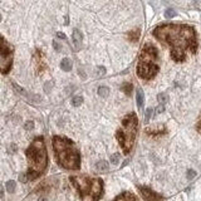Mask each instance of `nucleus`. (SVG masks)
Returning <instances> with one entry per match:
<instances>
[{
  "instance_id": "nucleus-14",
  "label": "nucleus",
  "mask_w": 201,
  "mask_h": 201,
  "mask_svg": "<svg viewBox=\"0 0 201 201\" xmlns=\"http://www.w3.org/2000/svg\"><path fill=\"white\" fill-rule=\"evenodd\" d=\"M72 65H73V63H72V60H70L69 58H64V59L60 62V68H62L64 72H69V70L72 69Z\"/></svg>"
},
{
  "instance_id": "nucleus-15",
  "label": "nucleus",
  "mask_w": 201,
  "mask_h": 201,
  "mask_svg": "<svg viewBox=\"0 0 201 201\" xmlns=\"http://www.w3.org/2000/svg\"><path fill=\"white\" fill-rule=\"evenodd\" d=\"M95 168L99 172H107L108 171V163L107 161H99L95 163Z\"/></svg>"
},
{
  "instance_id": "nucleus-5",
  "label": "nucleus",
  "mask_w": 201,
  "mask_h": 201,
  "mask_svg": "<svg viewBox=\"0 0 201 201\" xmlns=\"http://www.w3.org/2000/svg\"><path fill=\"white\" fill-rule=\"evenodd\" d=\"M158 52L152 43H146L140 53L137 63V75L141 79L150 80L158 73Z\"/></svg>"
},
{
  "instance_id": "nucleus-31",
  "label": "nucleus",
  "mask_w": 201,
  "mask_h": 201,
  "mask_svg": "<svg viewBox=\"0 0 201 201\" xmlns=\"http://www.w3.org/2000/svg\"><path fill=\"white\" fill-rule=\"evenodd\" d=\"M196 130H197L198 133H201V117L198 118V121H197V123H196Z\"/></svg>"
},
{
  "instance_id": "nucleus-26",
  "label": "nucleus",
  "mask_w": 201,
  "mask_h": 201,
  "mask_svg": "<svg viewBox=\"0 0 201 201\" xmlns=\"http://www.w3.org/2000/svg\"><path fill=\"white\" fill-rule=\"evenodd\" d=\"M105 73H106L105 67H97V74H98V75H103Z\"/></svg>"
},
{
  "instance_id": "nucleus-34",
  "label": "nucleus",
  "mask_w": 201,
  "mask_h": 201,
  "mask_svg": "<svg viewBox=\"0 0 201 201\" xmlns=\"http://www.w3.org/2000/svg\"><path fill=\"white\" fill-rule=\"evenodd\" d=\"M0 22H2V15H0Z\"/></svg>"
},
{
  "instance_id": "nucleus-33",
  "label": "nucleus",
  "mask_w": 201,
  "mask_h": 201,
  "mask_svg": "<svg viewBox=\"0 0 201 201\" xmlns=\"http://www.w3.org/2000/svg\"><path fill=\"white\" fill-rule=\"evenodd\" d=\"M4 196V187H3V185L0 183V198H2Z\"/></svg>"
},
{
  "instance_id": "nucleus-8",
  "label": "nucleus",
  "mask_w": 201,
  "mask_h": 201,
  "mask_svg": "<svg viewBox=\"0 0 201 201\" xmlns=\"http://www.w3.org/2000/svg\"><path fill=\"white\" fill-rule=\"evenodd\" d=\"M138 191L145 201H163L165 200L162 195L155 192L153 190H151L147 186H138Z\"/></svg>"
},
{
  "instance_id": "nucleus-25",
  "label": "nucleus",
  "mask_w": 201,
  "mask_h": 201,
  "mask_svg": "<svg viewBox=\"0 0 201 201\" xmlns=\"http://www.w3.org/2000/svg\"><path fill=\"white\" fill-rule=\"evenodd\" d=\"M195 176H196V172H195L193 170H188V171H187V178H188V180H192Z\"/></svg>"
},
{
  "instance_id": "nucleus-19",
  "label": "nucleus",
  "mask_w": 201,
  "mask_h": 201,
  "mask_svg": "<svg viewBox=\"0 0 201 201\" xmlns=\"http://www.w3.org/2000/svg\"><path fill=\"white\" fill-rule=\"evenodd\" d=\"M5 187H7V191H8L9 193H13V192L15 191V187H17V183H15V181H13V180H10V181H8V182H7V185H5Z\"/></svg>"
},
{
  "instance_id": "nucleus-6",
  "label": "nucleus",
  "mask_w": 201,
  "mask_h": 201,
  "mask_svg": "<svg viewBox=\"0 0 201 201\" xmlns=\"http://www.w3.org/2000/svg\"><path fill=\"white\" fill-rule=\"evenodd\" d=\"M137 127H138V120L136 113H128L123 117L121 126L116 131V138L123 151L125 155H128L136 142L137 136Z\"/></svg>"
},
{
  "instance_id": "nucleus-18",
  "label": "nucleus",
  "mask_w": 201,
  "mask_h": 201,
  "mask_svg": "<svg viewBox=\"0 0 201 201\" xmlns=\"http://www.w3.org/2000/svg\"><path fill=\"white\" fill-rule=\"evenodd\" d=\"M82 103H83V97L75 95V97L72 98V106H73V107H79Z\"/></svg>"
},
{
  "instance_id": "nucleus-20",
  "label": "nucleus",
  "mask_w": 201,
  "mask_h": 201,
  "mask_svg": "<svg viewBox=\"0 0 201 201\" xmlns=\"http://www.w3.org/2000/svg\"><path fill=\"white\" fill-rule=\"evenodd\" d=\"M132 89H133V87H132L131 83H125V84L122 85V90H123L127 95H131V94H132Z\"/></svg>"
},
{
  "instance_id": "nucleus-24",
  "label": "nucleus",
  "mask_w": 201,
  "mask_h": 201,
  "mask_svg": "<svg viewBox=\"0 0 201 201\" xmlns=\"http://www.w3.org/2000/svg\"><path fill=\"white\" fill-rule=\"evenodd\" d=\"M151 115H152V110H151V108H148V110L146 111V113H145V122H148V121H150Z\"/></svg>"
},
{
  "instance_id": "nucleus-7",
  "label": "nucleus",
  "mask_w": 201,
  "mask_h": 201,
  "mask_svg": "<svg viewBox=\"0 0 201 201\" xmlns=\"http://www.w3.org/2000/svg\"><path fill=\"white\" fill-rule=\"evenodd\" d=\"M14 49L13 47L0 35V72L7 74L13 65Z\"/></svg>"
},
{
  "instance_id": "nucleus-9",
  "label": "nucleus",
  "mask_w": 201,
  "mask_h": 201,
  "mask_svg": "<svg viewBox=\"0 0 201 201\" xmlns=\"http://www.w3.org/2000/svg\"><path fill=\"white\" fill-rule=\"evenodd\" d=\"M145 132L148 135V136H153V137H157V136H162L166 133V128L163 125H158V126H150L145 130Z\"/></svg>"
},
{
  "instance_id": "nucleus-1",
  "label": "nucleus",
  "mask_w": 201,
  "mask_h": 201,
  "mask_svg": "<svg viewBox=\"0 0 201 201\" xmlns=\"http://www.w3.org/2000/svg\"><path fill=\"white\" fill-rule=\"evenodd\" d=\"M152 35L171 50L175 62H183L197 50V37L193 27L187 24H161L152 30Z\"/></svg>"
},
{
  "instance_id": "nucleus-22",
  "label": "nucleus",
  "mask_w": 201,
  "mask_h": 201,
  "mask_svg": "<svg viewBox=\"0 0 201 201\" xmlns=\"http://www.w3.org/2000/svg\"><path fill=\"white\" fill-rule=\"evenodd\" d=\"M157 99H158L160 105H165V102L167 100V95H166L165 93H160V94L157 95Z\"/></svg>"
},
{
  "instance_id": "nucleus-13",
  "label": "nucleus",
  "mask_w": 201,
  "mask_h": 201,
  "mask_svg": "<svg viewBox=\"0 0 201 201\" xmlns=\"http://www.w3.org/2000/svg\"><path fill=\"white\" fill-rule=\"evenodd\" d=\"M136 102H137V106L140 108L143 107V102H145V94H143V90L141 88L137 89V93H136Z\"/></svg>"
},
{
  "instance_id": "nucleus-27",
  "label": "nucleus",
  "mask_w": 201,
  "mask_h": 201,
  "mask_svg": "<svg viewBox=\"0 0 201 201\" xmlns=\"http://www.w3.org/2000/svg\"><path fill=\"white\" fill-rule=\"evenodd\" d=\"M52 85H53V83H52V82H48V83H45V85H44V90L48 93V92L52 89Z\"/></svg>"
},
{
  "instance_id": "nucleus-30",
  "label": "nucleus",
  "mask_w": 201,
  "mask_h": 201,
  "mask_svg": "<svg viewBox=\"0 0 201 201\" xmlns=\"http://www.w3.org/2000/svg\"><path fill=\"white\" fill-rule=\"evenodd\" d=\"M53 47H54V49L57 50V52H60V49H62V47H60V44H58L55 40L53 42Z\"/></svg>"
},
{
  "instance_id": "nucleus-28",
  "label": "nucleus",
  "mask_w": 201,
  "mask_h": 201,
  "mask_svg": "<svg viewBox=\"0 0 201 201\" xmlns=\"http://www.w3.org/2000/svg\"><path fill=\"white\" fill-rule=\"evenodd\" d=\"M165 111V105H158V107L156 108V113L158 115V113H162Z\"/></svg>"
},
{
  "instance_id": "nucleus-3",
  "label": "nucleus",
  "mask_w": 201,
  "mask_h": 201,
  "mask_svg": "<svg viewBox=\"0 0 201 201\" xmlns=\"http://www.w3.org/2000/svg\"><path fill=\"white\" fill-rule=\"evenodd\" d=\"M55 160L65 170H78L80 167V153L74 142L64 136H54L52 140Z\"/></svg>"
},
{
  "instance_id": "nucleus-21",
  "label": "nucleus",
  "mask_w": 201,
  "mask_h": 201,
  "mask_svg": "<svg viewBox=\"0 0 201 201\" xmlns=\"http://www.w3.org/2000/svg\"><path fill=\"white\" fill-rule=\"evenodd\" d=\"M165 17H166L167 19H171V18L176 17V12H175L173 9H167V10L165 12Z\"/></svg>"
},
{
  "instance_id": "nucleus-11",
  "label": "nucleus",
  "mask_w": 201,
  "mask_h": 201,
  "mask_svg": "<svg viewBox=\"0 0 201 201\" xmlns=\"http://www.w3.org/2000/svg\"><path fill=\"white\" fill-rule=\"evenodd\" d=\"M72 38H73V43H74L75 49H79V48L82 47V40H83V35H82V33H80L78 29H74V30H73V35H72Z\"/></svg>"
},
{
  "instance_id": "nucleus-32",
  "label": "nucleus",
  "mask_w": 201,
  "mask_h": 201,
  "mask_svg": "<svg viewBox=\"0 0 201 201\" xmlns=\"http://www.w3.org/2000/svg\"><path fill=\"white\" fill-rule=\"evenodd\" d=\"M57 37H58V38H60V39H65V38H67V37H65V34H63V33H60V32H58V33H57Z\"/></svg>"
},
{
  "instance_id": "nucleus-10",
  "label": "nucleus",
  "mask_w": 201,
  "mask_h": 201,
  "mask_svg": "<svg viewBox=\"0 0 201 201\" xmlns=\"http://www.w3.org/2000/svg\"><path fill=\"white\" fill-rule=\"evenodd\" d=\"M113 201H138L137 200V197L132 193V192H130V191H125V192H122V193H120Z\"/></svg>"
},
{
  "instance_id": "nucleus-12",
  "label": "nucleus",
  "mask_w": 201,
  "mask_h": 201,
  "mask_svg": "<svg viewBox=\"0 0 201 201\" xmlns=\"http://www.w3.org/2000/svg\"><path fill=\"white\" fill-rule=\"evenodd\" d=\"M35 64H37V68L39 72H42L45 68V62H44L43 54L39 50H37V53H35Z\"/></svg>"
},
{
  "instance_id": "nucleus-23",
  "label": "nucleus",
  "mask_w": 201,
  "mask_h": 201,
  "mask_svg": "<svg viewBox=\"0 0 201 201\" xmlns=\"http://www.w3.org/2000/svg\"><path fill=\"white\" fill-rule=\"evenodd\" d=\"M111 162H112L113 165H117V163L120 162V155H118V153H113V155L111 156Z\"/></svg>"
},
{
  "instance_id": "nucleus-2",
  "label": "nucleus",
  "mask_w": 201,
  "mask_h": 201,
  "mask_svg": "<svg viewBox=\"0 0 201 201\" xmlns=\"http://www.w3.org/2000/svg\"><path fill=\"white\" fill-rule=\"evenodd\" d=\"M25 155H27L29 166H28L27 173L19 177L22 182L35 180L45 172L47 166H48V153H47L44 138L42 136L35 137L32 141L30 146L27 148Z\"/></svg>"
},
{
  "instance_id": "nucleus-16",
  "label": "nucleus",
  "mask_w": 201,
  "mask_h": 201,
  "mask_svg": "<svg viewBox=\"0 0 201 201\" xmlns=\"http://www.w3.org/2000/svg\"><path fill=\"white\" fill-rule=\"evenodd\" d=\"M138 38H140V30L138 29L137 30H132V32L128 33V39L131 42H137Z\"/></svg>"
},
{
  "instance_id": "nucleus-4",
  "label": "nucleus",
  "mask_w": 201,
  "mask_h": 201,
  "mask_svg": "<svg viewBox=\"0 0 201 201\" xmlns=\"http://www.w3.org/2000/svg\"><path fill=\"white\" fill-rule=\"evenodd\" d=\"M69 180L83 201H99L103 195V181L99 177L79 175L70 176Z\"/></svg>"
},
{
  "instance_id": "nucleus-29",
  "label": "nucleus",
  "mask_w": 201,
  "mask_h": 201,
  "mask_svg": "<svg viewBox=\"0 0 201 201\" xmlns=\"http://www.w3.org/2000/svg\"><path fill=\"white\" fill-rule=\"evenodd\" d=\"M33 127H34V122L33 121H28L25 123V130H32Z\"/></svg>"
},
{
  "instance_id": "nucleus-17",
  "label": "nucleus",
  "mask_w": 201,
  "mask_h": 201,
  "mask_svg": "<svg viewBox=\"0 0 201 201\" xmlns=\"http://www.w3.org/2000/svg\"><path fill=\"white\" fill-rule=\"evenodd\" d=\"M98 94H99L100 97H107V95L110 94V88L106 87V85H100V87L98 88Z\"/></svg>"
}]
</instances>
